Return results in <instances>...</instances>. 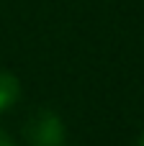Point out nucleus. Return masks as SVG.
I'll return each instance as SVG.
<instances>
[{
	"mask_svg": "<svg viewBox=\"0 0 144 146\" xmlns=\"http://www.w3.org/2000/svg\"><path fill=\"white\" fill-rule=\"evenodd\" d=\"M21 98V82L10 72H0V113H5Z\"/></svg>",
	"mask_w": 144,
	"mask_h": 146,
	"instance_id": "nucleus-2",
	"label": "nucleus"
},
{
	"mask_svg": "<svg viewBox=\"0 0 144 146\" xmlns=\"http://www.w3.org/2000/svg\"><path fill=\"white\" fill-rule=\"evenodd\" d=\"M139 146H144V136H142V141H139Z\"/></svg>",
	"mask_w": 144,
	"mask_h": 146,
	"instance_id": "nucleus-4",
	"label": "nucleus"
},
{
	"mask_svg": "<svg viewBox=\"0 0 144 146\" xmlns=\"http://www.w3.org/2000/svg\"><path fill=\"white\" fill-rule=\"evenodd\" d=\"M0 146H15V141H13L5 131H0Z\"/></svg>",
	"mask_w": 144,
	"mask_h": 146,
	"instance_id": "nucleus-3",
	"label": "nucleus"
},
{
	"mask_svg": "<svg viewBox=\"0 0 144 146\" xmlns=\"http://www.w3.org/2000/svg\"><path fill=\"white\" fill-rule=\"evenodd\" d=\"M26 139L31 146H62L64 123L52 110H36L26 123Z\"/></svg>",
	"mask_w": 144,
	"mask_h": 146,
	"instance_id": "nucleus-1",
	"label": "nucleus"
}]
</instances>
